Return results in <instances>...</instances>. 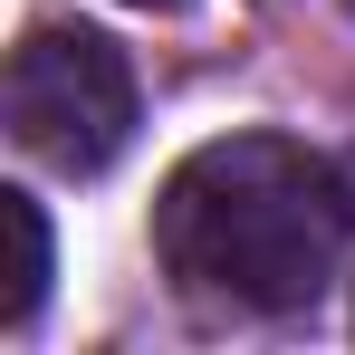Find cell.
I'll return each instance as SVG.
<instances>
[{"mask_svg": "<svg viewBox=\"0 0 355 355\" xmlns=\"http://www.w3.org/2000/svg\"><path fill=\"white\" fill-rule=\"evenodd\" d=\"M0 231H10V288H0V327H29L49 297V221L29 192H0Z\"/></svg>", "mask_w": 355, "mask_h": 355, "instance_id": "3957f363", "label": "cell"}, {"mask_svg": "<svg viewBox=\"0 0 355 355\" xmlns=\"http://www.w3.org/2000/svg\"><path fill=\"white\" fill-rule=\"evenodd\" d=\"M346 182L288 135H221L182 154L154 202V250L182 297L231 317H288L346 259Z\"/></svg>", "mask_w": 355, "mask_h": 355, "instance_id": "6da1fadb", "label": "cell"}, {"mask_svg": "<svg viewBox=\"0 0 355 355\" xmlns=\"http://www.w3.org/2000/svg\"><path fill=\"white\" fill-rule=\"evenodd\" d=\"M135 10H182V0H135Z\"/></svg>", "mask_w": 355, "mask_h": 355, "instance_id": "277c9868", "label": "cell"}, {"mask_svg": "<svg viewBox=\"0 0 355 355\" xmlns=\"http://www.w3.org/2000/svg\"><path fill=\"white\" fill-rule=\"evenodd\" d=\"M0 125L10 144L39 164V173H106L135 135V67L106 29H67V19H39L19 49H10V77H0Z\"/></svg>", "mask_w": 355, "mask_h": 355, "instance_id": "7a4b0ae2", "label": "cell"}]
</instances>
